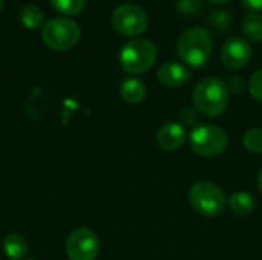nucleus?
Returning <instances> with one entry per match:
<instances>
[{"label": "nucleus", "mask_w": 262, "mask_h": 260, "mask_svg": "<svg viewBox=\"0 0 262 260\" xmlns=\"http://www.w3.org/2000/svg\"><path fill=\"white\" fill-rule=\"evenodd\" d=\"M229 90L223 80L216 77H209L200 81L192 93L195 109L209 118H216L223 115L229 106Z\"/></svg>", "instance_id": "nucleus-1"}, {"label": "nucleus", "mask_w": 262, "mask_h": 260, "mask_svg": "<svg viewBox=\"0 0 262 260\" xmlns=\"http://www.w3.org/2000/svg\"><path fill=\"white\" fill-rule=\"evenodd\" d=\"M212 37L200 26L186 29L177 43L178 57L192 67H203L212 55Z\"/></svg>", "instance_id": "nucleus-2"}, {"label": "nucleus", "mask_w": 262, "mask_h": 260, "mask_svg": "<svg viewBox=\"0 0 262 260\" xmlns=\"http://www.w3.org/2000/svg\"><path fill=\"white\" fill-rule=\"evenodd\" d=\"M157 46L147 38H132L126 41L120 51L121 67L132 75L149 70L157 60Z\"/></svg>", "instance_id": "nucleus-3"}, {"label": "nucleus", "mask_w": 262, "mask_h": 260, "mask_svg": "<svg viewBox=\"0 0 262 260\" xmlns=\"http://www.w3.org/2000/svg\"><path fill=\"white\" fill-rule=\"evenodd\" d=\"M189 202L196 213L207 218L223 215L227 204L224 192L216 184L209 181H198L190 187Z\"/></svg>", "instance_id": "nucleus-4"}, {"label": "nucleus", "mask_w": 262, "mask_h": 260, "mask_svg": "<svg viewBox=\"0 0 262 260\" xmlns=\"http://www.w3.org/2000/svg\"><path fill=\"white\" fill-rule=\"evenodd\" d=\"M192 150L204 158H213L221 155L229 144L227 133L215 124L195 126L189 136Z\"/></svg>", "instance_id": "nucleus-5"}, {"label": "nucleus", "mask_w": 262, "mask_h": 260, "mask_svg": "<svg viewBox=\"0 0 262 260\" xmlns=\"http://www.w3.org/2000/svg\"><path fill=\"white\" fill-rule=\"evenodd\" d=\"M41 37L48 48L55 51L71 49L80 38V26L68 17H54L45 21Z\"/></svg>", "instance_id": "nucleus-6"}, {"label": "nucleus", "mask_w": 262, "mask_h": 260, "mask_svg": "<svg viewBox=\"0 0 262 260\" xmlns=\"http://www.w3.org/2000/svg\"><path fill=\"white\" fill-rule=\"evenodd\" d=\"M112 25L120 34L135 37L146 31L147 14L143 8L137 5L124 3L115 8V11L112 12Z\"/></svg>", "instance_id": "nucleus-7"}, {"label": "nucleus", "mask_w": 262, "mask_h": 260, "mask_svg": "<svg viewBox=\"0 0 262 260\" xmlns=\"http://www.w3.org/2000/svg\"><path fill=\"white\" fill-rule=\"evenodd\" d=\"M100 253V241L89 228L74 230L66 241V254L71 260H95Z\"/></svg>", "instance_id": "nucleus-8"}, {"label": "nucleus", "mask_w": 262, "mask_h": 260, "mask_svg": "<svg viewBox=\"0 0 262 260\" xmlns=\"http://www.w3.org/2000/svg\"><path fill=\"white\" fill-rule=\"evenodd\" d=\"M252 46L247 40L233 37L227 40L221 49V61L227 69L236 70L244 67L252 58Z\"/></svg>", "instance_id": "nucleus-9"}, {"label": "nucleus", "mask_w": 262, "mask_h": 260, "mask_svg": "<svg viewBox=\"0 0 262 260\" xmlns=\"http://www.w3.org/2000/svg\"><path fill=\"white\" fill-rule=\"evenodd\" d=\"M186 139H187V132L181 123L169 121L163 124L157 132V143L166 152H175L181 149Z\"/></svg>", "instance_id": "nucleus-10"}, {"label": "nucleus", "mask_w": 262, "mask_h": 260, "mask_svg": "<svg viewBox=\"0 0 262 260\" xmlns=\"http://www.w3.org/2000/svg\"><path fill=\"white\" fill-rule=\"evenodd\" d=\"M157 77L163 86H166L169 89H177V87L184 86L190 80V70L181 63L167 61L160 66Z\"/></svg>", "instance_id": "nucleus-11"}, {"label": "nucleus", "mask_w": 262, "mask_h": 260, "mask_svg": "<svg viewBox=\"0 0 262 260\" xmlns=\"http://www.w3.org/2000/svg\"><path fill=\"white\" fill-rule=\"evenodd\" d=\"M120 95L129 104H140L146 98V86L138 78H124L120 84Z\"/></svg>", "instance_id": "nucleus-12"}, {"label": "nucleus", "mask_w": 262, "mask_h": 260, "mask_svg": "<svg viewBox=\"0 0 262 260\" xmlns=\"http://www.w3.org/2000/svg\"><path fill=\"white\" fill-rule=\"evenodd\" d=\"M3 253L9 260H21L28 254V244L18 233H9L3 239Z\"/></svg>", "instance_id": "nucleus-13"}, {"label": "nucleus", "mask_w": 262, "mask_h": 260, "mask_svg": "<svg viewBox=\"0 0 262 260\" xmlns=\"http://www.w3.org/2000/svg\"><path fill=\"white\" fill-rule=\"evenodd\" d=\"M229 207L238 216H249L255 211L256 202L252 195L246 192H238L229 198Z\"/></svg>", "instance_id": "nucleus-14"}, {"label": "nucleus", "mask_w": 262, "mask_h": 260, "mask_svg": "<svg viewBox=\"0 0 262 260\" xmlns=\"http://www.w3.org/2000/svg\"><path fill=\"white\" fill-rule=\"evenodd\" d=\"M20 21H21V25H25L29 29L38 28V26L45 25V12L38 5L28 3L20 11Z\"/></svg>", "instance_id": "nucleus-15"}, {"label": "nucleus", "mask_w": 262, "mask_h": 260, "mask_svg": "<svg viewBox=\"0 0 262 260\" xmlns=\"http://www.w3.org/2000/svg\"><path fill=\"white\" fill-rule=\"evenodd\" d=\"M243 32L252 41H262V15L258 12H249L243 21Z\"/></svg>", "instance_id": "nucleus-16"}, {"label": "nucleus", "mask_w": 262, "mask_h": 260, "mask_svg": "<svg viewBox=\"0 0 262 260\" xmlns=\"http://www.w3.org/2000/svg\"><path fill=\"white\" fill-rule=\"evenodd\" d=\"M49 3L55 11L68 15L80 14L86 6V0H49Z\"/></svg>", "instance_id": "nucleus-17"}, {"label": "nucleus", "mask_w": 262, "mask_h": 260, "mask_svg": "<svg viewBox=\"0 0 262 260\" xmlns=\"http://www.w3.org/2000/svg\"><path fill=\"white\" fill-rule=\"evenodd\" d=\"M244 147L252 153H262V129L253 127L249 129L243 136Z\"/></svg>", "instance_id": "nucleus-18"}, {"label": "nucleus", "mask_w": 262, "mask_h": 260, "mask_svg": "<svg viewBox=\"0 0 262 260\" xmlns=\"http://www.w3.org/2000/svg\"><path fill=\"white\" fill-rule=\"evenodd\" d=\"M249 90L256 101L262 103V67L255 70L249 81Z\"/></svg>", "instance_id": "nucleus-19"}, {"label": "nucleus", "mask_w": 262, "mask_h": 260, "mask_svg": "<svg viewBox=\"0 0 262 260\" xmlns=\"http://www.w3.org/2000/svg\"><path fill=\"white\" fill-rule=\"evenodd\" d=\"M203 9L201 0H178V11L184 15H193Z\"/></svg>", "instance_id": "nucleus-20"}, {"label": "nucleus", "mask_w": 262, "mask_h": 260, "mask_svg": "<svg viewBox=\"0 0 262 260\" xmlns=\"http://www.w3.org/2000/svg\"><path fill=\"white\" fill-rule=\"evenodd\" d=\"M198 110L196 109H190V107H186L181 110L180 113V123L186 127V126H195L198 124Z\"/></svg>", "instance_id": "nucleus-21"}, {"label": "nucleus", "mask_w": 262, "mask_h": 260, "mask_svg": "<svg viewBox=\"0 0 262 260\" xmlns=\"http://www.w3.org/2000/svg\"><path fill=\"white\" fill-rule=\"evenodd\" d=\"M226 86H227L229 93H241L246 87V83L243 77H232L227 80Z\"/></svg>", "instance_id": "nucleus-22"}, {"label": "nucleus", "mask_w": 262, "mask_h": 260, "mask_svg": "<svg viewBox=\"0 0 262 260\" xmlns=\"http://www.w3.org/2000/svg\"><path fill=\"white\" fill-rule=\"evenodd\" d=\"M243 5L252 11H262V0H241Z\"/></svg>", "instance_id": "nucleus-23"}, {"label": "nucleus", "mask_w": 262, "mask_h": 260, "mask_svg": "<svg viewBox=\"0 0 262 260\" xmlns=\"http://www.w3.org/2000/svg\"><path fill=\"white\" fill-rule=\"evenodd\" d=\"M258 185H259V190L262 192V170L259 172V175H258Z\"/></svg>", "instance_id": "nucleus-24"}, {"label": "nucleus", "mask_w": 262, "mask_h": 260, "mask_svg": "<svg viewBox=\"0 0 262 260\" xmlns=\"http://www.w3.org/2000/svg\"><path fill=\"white\" fill-rule=\"evenodd\" d=\"M209 2H212V3H226L229 0H209Z\"/></svg>", "instance_id": "nucleus-25"}, {"label": "nucleus", "mask_w": 262, "mask_h": 260, "mask_svg": "<svg viewBox=\"0 0 262 260\" xmlns=\"http://www.w3.org/2000/svg\"><path fill=\"white\" fill-rule=\"evenodd\" d=\"M3 9V0H0V11Z\"/></svg>", "instance_id": "nucleus-26"}]
</instances>
